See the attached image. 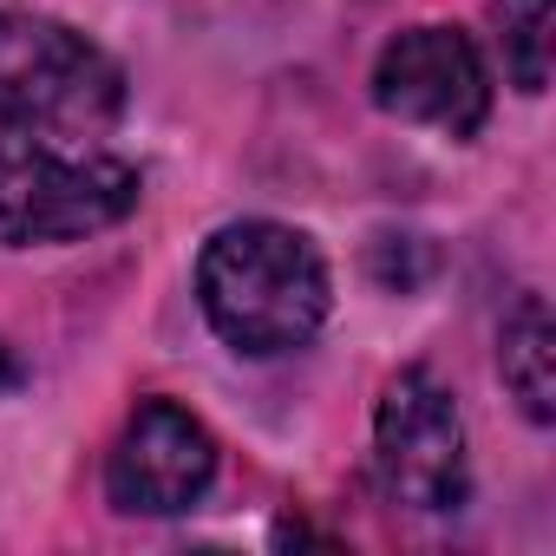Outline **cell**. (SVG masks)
<instances>
[{
    "mask_svg": "<svg viewBox=\"0 0 556 556\" xmlns=\"http://www.w3.org/2000/svg\"><path fill=\"white\" fill-rule=\"evenodd\" d=\"M144 197L138 164L73 138H0V249H47L118 229Z\"/></svg>",
    "mask_w": 556,
    "mask_h": 556,
    "instance_id": "7a4b0ae2",
    "label": "cell"
},
{
    "mask_svg": "<svg viewBox=\"0 0 556 556\" xmlns=\"http://www.w3.org/2000/svg\"><path fill=\"white\" fill-rule=\"evenodd\" d=\"M197 302L223 348H236L249 361H275L321 334V321L334 308V282H328L321 249L302 229L242 216L203 242Z\"/></svg>",
    "mask_w": 556,
    "mask_h": 556,
    "instance_id": "6da1fadb",
    "label": "cell"
},
{
    "mask_svg": "<svg viewBox=\"0 0 556 556\" xmlns=\"http://www.w3.org/2000/svg\"><path fill=\"white\" fill-rule=\"evenodd\" d=\"M374 484L406 510H458L471 491L465 419L426 367L393 374L374 406Z\"/></svg>",
    "mask_w": 556,
    "mask_h": 556,
    "instance_id": "277c9868",
    "label": "cell"
},
{
    "mask_svg": "<svg viewBox=\"0 0 556 556\" xmlns=\"http://www.w3.org/2000/svg\"><path fill=\"white\" fill-rule=\"evenodd\" d=\"M374 105L387 118L426 125L439 138H478L491 118L484 53L458 27H406L387 40V53L374 66Z\"/></svg>",
    "mask_w": 556,
    "mask_h": 556,
    "instance_id": "5b68a950",
    "label": "cell"
},
{
    "mask_svg": "<svg viewBox=\"0 0 556 556\" xmlns=\"http://www.w3.org/2000/svg\"><path fill=\"white\" fill-rule=\"evenodd\" d=\"M0 387H21V367H14V354L0 348Z\"/></svg>",
    "mask_w": 556,
    "mask_h": 556,
    "instance_id": "9c48e42d",
    "label": "cell"
},
{
    "mask_svg": "<svg viewBox=\"0 0 556 556\" xmlns=\"http://www.w3.org/2000/svg\"><path fill=\"white\" fill-rule=\"evenodd\" d=\"M497 374H504V387H510V400L523 406L530 426H549V419H556V328H549L543 295H523V302L504 315Z\"/></svg>",
    "mask_w": 556,
    "mask_h": 556,
    "instance_id": "52a82bcc",
    "label": "cell"
},
{
    "mask_svg": "<svg viewBox=\"0 0 556 556\" xmlns=\"http://www.w3.org/2000/svg\"><path fill=\"white\" fill-rule=\"evenodd\" d=\"M125 112V73L66 21L0 8V131L99 138Z\"/></svg>",
    "mask_w": 556,
    "mask_h": 556,
    "instance_id": "3957f363",
    "label": "cell"
},
{
    "mask_svg": "<svg viewBox=\"0 0 556 556\" xmlns=\"http://www.w3.org/2000/svg\"><path fill=\"white\" fill-rule=\"evenodd\" d=\"M210 478H216L210 426L177 400H138L105 458V497L131 517H177L210 491Z\"/></svg>",
    "mask_w": 556,
    "mask_h": 556,
    "instance_id": "8992f818",
    "label": "cell"
},
{
    "mask_svg": "<svg viewBox=\"0 0 556 556\" xmlns=\"http://www.w3.org/2000/svg\"><path fill=\"white\" fill-rule=\"evenodd\" d=\"M491 27L517 92L549 86V0H491Z\"/></svg>",
    "mask_w": 556,
    "mask_h": 556,
    "instance_id": "ba28073f",
    "label": "cell"
}]
</instances>
